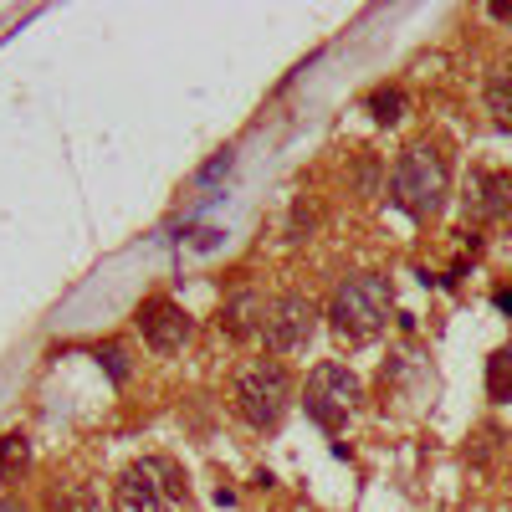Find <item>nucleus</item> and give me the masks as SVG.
I'll return each instance as SVG.
<instances>
[{
  "label": "nucleus",
  "mask_w": 512,
  "mask_h": 512,
  "mask_svg": "<svg viewBox=\"0 0 512 512\" xmlns=\"http://www.w3.org/2000/svg\"><path fill=\"white\" fill-rule=\"evenodd\" d=\"M451 195V164L441 154V144L420 139L395 159V175H390V200L405 210L410 221H436L446 210Z\"/></svg>",
  "instance_id": "obj_1"
},
{
  "label": "nucleus",
  "mask_w": 512,
  "mask_h": 512,
  "mask_svg": "<svg viewBox=\"0 0 512 512\" xmlns=\"http://www.w3.org/2000/svg\"><path fill=\"white\" fill-rule=\"evenodd\" d=\"M231 405L251 431L272 436V431H282L287 410L297 405V379L282 359H251L231 384Z\"/></svg>",
  "instance_id": "obj_2"
},
{
  "label": "nucleus",
  "mask_w": 512,
  "mask_h": 512,
  "mask_svg": "<svg viewBox=\"0 0 512 512\" xmlns=\"http://www.w3.org/2000/svg\"><path fill=\"white\" fill-rule=\"evenodd\" d=\"M390 313H395V292H390V277H379V272L344 277L328 297V323L344 344H369V338H379Z\"/></svg>",
  "instance_id": "obj_3"
},
{
  "label": "nucleus",
  "mask_w": 512,
  "mask_h": 512,
  "mask_svg": "<svg viewBox=\"0 0 512 512\" xmlns=\"http://www.w3.org/2000/svg\"><path fill=\"white\" fill-rule=\"evenodd\" d=\"M118 502L128 512H180L190 502L185 466L169 456H144L118 477Z\"/></svg>",
  "instance_id": "obj_4"
},
{
  "label": "nucleus",
  "mask_w": 512,
  "mask_h": 512,
  "mask_svg": "<svg viewBox=\"0 0 512 512\" xmlns=\"http://www.w3.org/2000/svg\"><path fill=\"white\" fill-rule=\"evenodd\" d=\"M359 400H364V384H359V374L349 369V364H338V359H328V364H318L313 374H308V390H303V410H308V420L318 425V431H338L354 410H359Z\"/></svg>",
  "instance_id": "obj_5"
},
{
  "label": "nucleus",
  "mask_w": 512,
  "mask_h": 512,
  "mask_svg": "<svg viewBox=\"0 0 512 512\" xmlns=\"http://www.w3.org/2000/svg\"><path fill=\"white\" fill-rule=\"evenodd\" d=\"M318 333V303L308 292H277L262 318V344L272 354H303Z\"/></svg>",
  "instance_id": "obj_6"
},
{
  "label": "nucleus",
  "mask_w": 512,
  "mask_h": 512,
  "mask_svg": "<svg viewBox=\"0 0 512 512\" xmlns=\"http://www.w3.org/2000/svg\"><path fill=\"white\" fill-rule=\"evenodd\" d=\"M134 328L144 333V344L154 354H175L185 349V338H190V313L175 303V297H144V303L134 308Z\"/></svg>",
  "instance_id": "obj_7"
},
{
  "label": "nucleus",
  "mask_w": 512,
  "mask_h": 512,
  "mask_svg": "<svg viewBox=\"0 0 512 512\" xmlns=\"http://www.w3.org/2000/svg\"><path fill=\"white\" fill-rule=\"evenodd\" d=\"M461 210L472 226H492V221L512 216V175L507 169H472V175H466Z\"/></svg>",
  "instance_id": "obj_8"
},
{
  "label": "nucleus",
  "mask_w": 512,
  "mask_h": 512,
  "mask_svg": "<svg viewBox=\"0 0 512 512\" xmlns=\"http://www.w3.org/2000/svg\"><path fill=\"white\" fill-rule=\"evenodd\" d=\"M262 318H267V297L262 292H231L226 303H221V333L226 338H262Z\"/></svg>",
  "instance_id": "obj_9"
},
{
  "label": "nucleus",
  "mask_w": 512,
  "mask_h": 512,
  "mask_svg": "<svg viewBox=\"0 0 512 512\" xmlns=\"http://www.w3.org/2000/svg\"><path fill=\"white\" fill-rule=\"evenodd\" d=\"M31 472V436L26 431H6L0 436V482H21Z\"/></svg>",
  "instance_id": "obj_10"
},
{
  "label": "nucleus",
  "mask_w": 512,
  "mask_h": 512,
  "mask_svg": "<svg viewBox=\"0 0 512 512\" xmlns=\"http://www.w3.org/2000/svg\"><path fill=\"white\" fill-rule=\"evenodd\" d=\"M41 512H93V487L82 482H52L41 497Z\"/></svg>",
  "instance_id": "obj_11"
},
{
  "label": "nucleus",
  "mask_w": 512,
  "mask_h": 512,
  "mask_svg": "<svg viewBox=\"0 0 512 512\" xmlns=\"http://www.w3.org/2000/svg\"><path fill=\"white\" fill-rule=\"evenodd\" d=\"M487 113L497 118V128H507V134H512V62L487 77Z\"/></svg>",
  "instance_id": "obj_12"
},
{
  "label": "nucleus",
  "mask_w": 512,
  "mask_h": 512,
  "mask_svg": "<svg viewBox=\"0 0 512 512\" xmlns=\"http://www.w3.org/2000/svg\"><path fill=\"white\" fill-rule=\"evenodd\" d=\"M487 395L497 405H512V344H502L492 359H487Z\"/></svg>",
  "instance_id": "obj_13"
},
{
  "label": "nucleus",
  "mask_w": 512,
  "mask_h": 512,
  "mask_svg": "<svg viewBox=\"0 0 512 512\" xmlns=\"http://www.w3.org/2000/svg\"><path fill=\"white\" fill-rule=\"evenodd\" d=\"M369 113H374V123H400L405 93H400V88H379V93L369 98Z\"/></svg>",
  "instance_id": "obj_14"
},
{
  "label": "nucleus",
  "mask_w": 512,
  "mask_h": 512,
  "mask_svg": "<svg viewBox=\"0 0 512 512\" xmlns=\"http://www.w3.org/2000/svg\"><path fill=\"white\" fill-rule=\"evenodd\" d=\"M93 354H98V364L108 369L113 384H128V354H123V344H103V349H93Z\"/></svg>",
  "instance_id": "obj_15"
},
{
  "label": "nucleus",
  "mask_w": 512,
  "mask_h": 512,
  "mask_svg": "<svg viewBox=\"0 0 512 512\" xmlns=\"http://www.w3.org/2000/svg\"><path fill=\"white\" fill-rule=\"evenodd\" d=\"M231 164H236V154H231V149H221L216 159H210V164L200 169V185H216V180L226 175V169H231Z\"/></svg>",
  "instance_id": "obj_16"
},
{
  "label": "nucleus",
  "mask_w": 512,
  "mask_h": 512,
  "mask_svg": "<svg viewBox=\"0 0 512 512\" xmlns=\"http://www.w3.org/2000/svg\"><path fill=\"white\" fill-rule=\"evenodd\" d=\"M492 303H497V308L512 318V287H497V292H492Z\"/></svg>",
  "instance_id": "obj_17"
},
{
  "label": "nucleus",
  "mask_w": 512,
  "mask_h": 512,
  "mask_svg": "<svg viewBox=\"0 0 512 512\" xmlns=\"http://www.w3.org/2000/svg\"><path fill=\"white\" fill-rule=\"evenodd\" d=\"M0 512H31V507H26L16 492H6V497H0Z\"/></svg>",
  "instance_id": "obj_18"
}]
</instances>
